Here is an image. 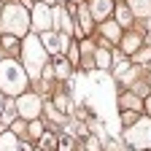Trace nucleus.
Returning a JSON list of instances; mask_svg holds the SVG:
<instances>
[{"label":"nucleus","instance_id":"19","mask_svg":"<svg viewBox=\"0 0 151 151\" xmlns=\"http://www.w3.org/2000/svg\"><path fill=\"white\" fill-rule=\"evenodd\" d=\"M27 132H30V138H32V140H41L46 129H43V124L38 122V119H32V122H27Z\"/></svg>","mask_w":151,"mask_h":151},{"label":"nucleus","instance_id":"16","mask_svg":"<svg viewBox=\"0 0 151 151\" xmlns=\"http://www.w3.org/2000/svg\"><path fill=\"white\" fill-rule=\"evenodd\" d=\"M111 60H113V57H111L105 49H94V62H97V68L108 70V68H111Z\"/></svg>","mask_w":151,"mask_h":151},{"label":"nucleus","instance_id":"30","mask_svg":"<svg viewBox=\"0 0 151 151\" xmlns=\"http://www.w3.org/2000/svg\"><path fill=\"white\" fill-rule=\"evenodd\" d=\"M43 3H46V6H49V3H51V0H43Z\"/></svg>","mask_w":151,"mask_h":151},{"label":"nucleus","instance_id":"27","mask_svg":"<svg viewBox=\"0 0 151 151\" xmlns=\"http://www.w3.org/2000/svg\"><path fill=\"white\" fill-rule=\"evenodd\" d=\"M143 108H146V113H148V119H151V94L146 97V103H143Z\"/></svg>","mask_w":151,"mask_h":151},{"label":"nucleus","instance_id":"8","mask_svg":"<svg viewBox=\"0 0 151 151\" xmlns=\"http://www.w3.org/2000/svg\"><path fill=\"white\" fill-rule=\"evenodd\" d=\"M89 14H92V19H97V22H103V19L111 14V8H113V0H89Z\"/></svg>","mask_w":151,"mask_h":151},{"label":"nucleus","instance_id":"20","mask_svg":"<svg viewBox=\"0 0 151 151\" xmlns=\"http://www.w3.org/2000/svg\"><path fill=\"white\" fill-rule=\"evenodd\" d=\"M138 119H140V113H135V111H122V124H124V129H129Z\"/></svg>","mask_w":151,"mask_h":151},{"label":"nucleus","instance_id":"22","mask_svg":"<svg viewBox=\"0 0 151 151\" xmlns=\"http://www.w3.org/2000/svg\"><path fill=\"white\" fill-rule=\"evenodd\" d=\"M46 113H49V119H51L54 124H60V122H62V111H57L51 103H46Z\"/></svg>","mask_w":151,"mask_h":151},{"label":"nucleus","instance_id":"12","mask_svg":"<svg viewBox=\"0 0 151 151\" xmlns=\"http://www.w3.org/2000/svg\"><path fill=\"white\" fill-rule=\"evenodd\" d=\"M140 43H143V35H127L124 41H122V49H124L127 54H135Z\"/></svg>","mask_w":151,"mask_h":151},{"label":"nucleus","instance_id":"23","mask_svg":"<svg viewBox=\"0 0 151 151\" xmlns=\"http://www.w3.org/2000/svg\"><path fill=\"white\" fill-rule=\"evenodd\" d=\"M86 151H103V143H100V138L89 135V138H86Z\"/></svg>","mask_w":151,"mask_h":151},{"label":"nucleus","instance_id":"7","mask_svg":"<svg viewBox=\"0 0 151 151\" xmlns=\"http://www.w3.org/2000/svg\"><path fill=\"white\" fill-rule=\"evenodd\" d=\"M41 43L49 54H62V51H68V35H57V32L49 30V32L41 35Z\"/></svg>","mask_w":151,"mask_h":151},{"label":"nucleus","instance_id":"17","mask_svg":"<svg viewBox=\"0 0 151 151\" xmlns=\"http://www.w3.org/2000/svg\"><path fill=\"white\" fill-rule=\"evenodd\" d=\"M3 124H14L16 122V103H11V100H6V108H3Z\"/></svg>","mask_w":151,"mask_h":151},{"label":"nucleus","instance_id":"21","mask_svg":"<svg viewBox=\"0 0 151 151\" xmlns=\"http://www.w3.org/2000/svg\"><path fill=\"white\" fill-rule=\"evenodd\" d=\"M57 151H73V138L70 135H60L57 138Z\"/></svg>","mask_w":151,"mask_h":151},{"label":"nucleus","instance_id":"29","mask_svg":"<svg viewBox=\"0 0 151 151\" xmlns=\"http://www.w3.org/2000/svg\"><path fill=\"white\" fill-rule=\"evenodd\" d=\"M148 86H151V73H148Z\"/></svg>","mask_w":151,"mask_h":151},{"label":"nucleus","instance_id":"26","mask_svg":"<svg viewBox=\"0 0 151 151\" xmlns=\"http://www.w3.org/2000/svg\"><path fill=\"white\" fill-rule=\"evenodd\" d=\"M68 51H70V62H78V46L73 43V46H70Z\"/></svg>","mask_w":151,"mask_h":151},{"label":"nucleus","instance_id":"2","mask_svg":"<svg viewBox=\"0 0 151 151\" xmlns=\"http://www.w3.org/2000/svg\"><path fill=\"white\" fill-rule=\"evenodd\" d=\"M24 86H27L24 68H19L14 60L0 62V89L6 94H24Z\"/></svg>","mask_w":151,"mask_h":151},{"label":"nucleus","instance_id":"25","mask_svg":"<svg viewBox=\"0 0 151 151\" xmlns=\"http://www.w3.org/2000/svg\"><path fill=\"white\" fill-rule=\"evenodd\" d=\"M3 46H6V49H14V46H16V35H6V38H3Z\"/></svg>","mask_w":151,"mask_h":151},{"label":"nucleus","instance_id":"10","mask_svg":"<svg viewBox=\"0 0 151 151\" xmlns=\"http://www.w3.org/2000/svg\"><path fill=\"white\" fill-rule=\"evenodd\" d=\"M19 148H22V143H19V138L14 132H3L0 135V151H19Z\"/></svg>","mask_w":151,"mask_h":151},{"label":"nucleus","instance_id":"3","mask_svg":"<svg viewBox=\"0 0 151 151\" xmlns=\"http://www.w3.org/2000/svg\"><path fill=\"white\" fill-rule=\"evenodd\" d=\"M0 22H3V30H8L11 35H24L27 38V27H30V16H27V8L16 6V3H8L3 8V16H0Z\"/></svg>","mask_w":151,"mask_h":151},{"label":"nucleus","instance_id":"14","mask_svg":"<svg viewBox=\"0 0 151 151\" xmlns=\"http://www.w3.org/2000/svg\"><path fill=\"white\" fill-rule=\"evenodd\" d=\"M38 151H57V135L43 132V138L38 140Z\"/></svg>","mask_w":151,"mask_h":151},{"label":"nucleus","instance_id":"28","mask_svg":"<svg viewBox=\"0 0 151 151\" xmlns=\"http://www.w3.org/2000/svg\"><path fill=\"white\" fill-rule=\"evenodd\" d=\"M3 108H6V97L0 94V116H3Z\"/></svg>","mask_w":151,"mask_h":151},{"label":"nucleus","instance_id":"4","mask_svg":"<svg viewBox=\"0 0 151 151\" xmlns=\"http://www.w3.org/2000/svg\"><path fill=\"white\" fill-rule=\"evenodd\" d=\"M124 140H127L129 148H135V151H148L151 148V119L140 116L129 129H124Z\"/></svg>","mask_w":151,"mask_h":151},{"label":"nucleus","instance_id":"11","mask_svg":"<svg viewBox=\"0 0 151 151\" xmlns=\"http://www.w3.org/2000/svg\"><path fill=\"white\" fill-rule=\"evenodd\" d=\"M132 16H151V0H129Z\"/></svg>","mask_w":151,"mask_h":151},{"label":"nucleus","instance_id":"18","mask_svg":"<svg viewBox=\"0 0 151 151\" xmlns=\"http://www.w3.org/2000/svg\"><path fill=\"white\" fill-rule=\"evenodd\" d=\"M51 70H54V78H68V76H70V62H65V60H57Z\"/></svg>","mask_w":151,"mask_h":151},{"label":"nucleus","instance_id":"9","mask_svg":"<svg viewBox=\"0 0 151 151\" xmlns=\"http://www.w3.org/2000/svg\"><path fill=\"white\" fill-rule=\"evenodd\" d=\"M119 108H122V111H135V113H140L143 103H140V97H135V92H127V94H122Z\"/></svg>","mask_w":151,"mask_h":151},{"label":"nucleus","instance_id":"13","mask_svg":"<svg viewBox=\"0 0 151 151\" xmlns=\"http://www.w3.org/2000/svg\"><path fill=\"white\" fill-rule=\"evenodd\" d=\"M103 35L108 38V41H122V27L116 22H105L103 24Z\"/></svg>","mask_w":151,"mask_h":151},{"label":"nucleus","instance_id":"6","mask_svg":"<svg viewBox=\"0 0 151 151\" xmlns=\"http://www.w3.org/2000/svg\"><path fill=\"white\" fill-rule=\"evenodd\" d=\"M32 24H35V30L49 32L54 27V8H49L46 3H35L32 6Z\"/></svg>","mask_w":151,"mask_h":151},{"label":"nucleus","instance_id":"1","mask_svg":"<svg viewBox=\"0 0 151 151\" xmlns=\"http://www.w3.org/2000/svg\"><path fill=\"white\" fill-rule=\"evenodd\" d=\"M46 49L41 43V38H35V35H27L24 38V46H22V60H24V73L30 76V78H38L46 65Z\"/></svg>","mask_w":151,"mask_h":151},{"label":"nucleus","instance_id":"24","mask_svg":"<svg viewBox=\"0 0 151 151\" xmlns=\"http://www.w3.org/2000/svg\"><path fill=\"white\" fill-rule=\"evenodd\" d=\"M135 62H148L151 60V46L148 49H143V51H135V57H132Z\"/></svg>","mask_w":151,"mask_h":151},{"label":"nucleus","instance_id":"5","mask_svg":"<svg viewBox=\"0 0 151 151\" xmlns=\"http://www.w3.org/2000/svg\"><path fill=\"white\" fill-rule=\"evenodd\" d=\"M41 108H43L41 97H38V94H32V92L19 94V100H16V113H19L22 119H27V122H32V119L41 116Z\"/></svg>","mask_w":151,"mask_h":151},{"label":"nucleus","instance_id":"15","mask_svg":"<svg viewBox=\"0 0 151 151\" xmlns=\"http://www.w3.org/2000/svg\"><path fill=\"white\" fill-rule=\"evenodd\" d=\"M132 22V11H129V6H119L116 8V24L119 27H127Z\"/></svg>","mask_w":151,"mask_h":151}]
</instances>
